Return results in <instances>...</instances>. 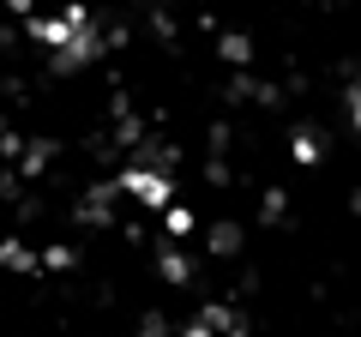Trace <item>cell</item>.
Returning a JSON list of instances; mask_svg holds the SVG:
<instances>
[{
    "instance_id": "7a4b0ae2",
    "label": "cell",
    "mask_w": 361,
    "mask_h": 337,
    "mask_svg": "<svg viewBox=\"0 0 361 337\" xmlns=\"http://www.w3.org/2000/svg\"><path fill=\"white\" fill-rule=\"evenodd\" d=\"M163 211H169V229H175V235L193 229V211H187V205H163Z\"/></svg>"
},
{
    "instance_id": "277c9868",
    "label": "cell",
    "mask_w": 361,
    "mask_h": 337,
    "mask_svg": "<svg viewBox=\"0 0 361 337\" xmlns=\"http://www.w3.org/2000/svg\"><path fill=\"white\" fill-rule=\"evenodd\" d=\"M295 157H301V163H319V139H313V133H301V139H295Z\"/></svg>"
},
{
    "instance_id": "6da1fadb",
    "label": "cell",
    "mask_w": 361,
    "mask_h": 337,
    "mask_svg": "<svg viewBox=\"0 0 361 337\" xmlns=\"http://www.w3.org/2000/svg\"><path fill=\"white\" fill-rule=\"evenodd\" d=\"M121 193H133L139 205H157V211H163L175 187H169V175H157V168H127V175H121Z\"/></svg>"
},
{
    "instance_id": "3957f363",
    "label": "cell",
    "mask_w": 361,
    "mask_h": 337,
    "mask_svg": "<svg viewBox=\"0 0 361 337\" xmlns=\"http://www.w3.org/2000/svg\"><path fill=\"white\" fill-rule=\"evenodd\" d=\"M0 259L13 265V271H30V265H37V259H30V253H25V247H0Z\"/></svg>"
},
{
    "instance_id": "5b68a950",
    "label": "cell",
    "mask_w": 361,
    "mask_h": 337,
    "mask_svg": "<svg viewBox=\"0 0 361 337\" xmlns=\"http://www.w3.org/2000/svg\"><path fill=\"white\" fill-rule=\"evenodd\" d=\"M163 277H169V283H187V259H180V253H169V259H163Z\"/></svg>"
}]
</instances>
